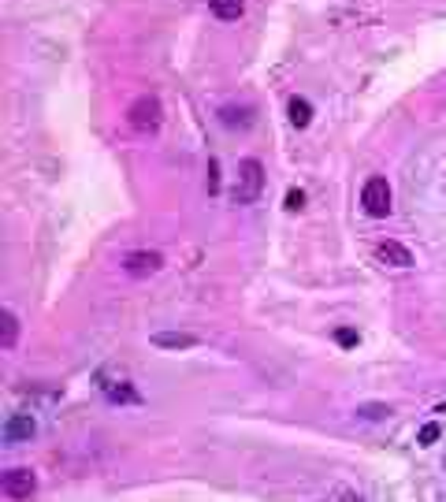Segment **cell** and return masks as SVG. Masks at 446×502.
<instances>
[{
	"instance_id": "cell-6",
	"label": "cell",
	"mask_w": 446,
	"mask_h": 502,
	"mask_svg": "<svg viewBox=\"0 0 446 502\" xmlns=\"http://www.w3.org/2000/svg\"><path fill=\"white\" fill-rule=\"evenodd\" d=\"M34 432H38V424H34L30 413H12L8 424H4V443H12V446L30 443V439H34Z\"/></svg>"
},
{
	"instance_id": "cell-16",
	"label": "cell",
	"mask_w": 446,
	"mask_h": 502,
	"mask_svg": "<svg viewBox=\"0 0 446 502\" xmlns=\"http://www.w3.org/2000/svg\"><path fill=\"white\" fill-rule=\"evenodd\" d=\"M335 343L339 346H357V331L353 327H339V331H335Z\"/></svg>"
},
{
	"instance_id": "cell-3",
	"label": "cell",
	"mask_w": 446,
	"mask_h": 502,
	"mask_svg": "<svg viewBox=\"0 0 446 502\" xmlns=\"http://www.w3.org/2000/svg\"><path fill=\"white\" fill-rule=\"evenodd\" d=\"M361 209H365L368 216H376V220L390 216V182H387L383 175L365 179V187H361Z\"/></svg>"
},
{
	"instance_id": "cell-2",
	"label": "cell",
	"mask_w": 446,
	"mask_h": 502,
	"mask_svg": "<svg viewBox=\"0 0 446 502\" xmlns=\"http://www.w3.org/2000/svg\"><path fill=\"white\" fill-rule=\"evenodd\" d=\"M160 119H164V108H160V101L153 93L138 97L134 104L127 108V123L138 130V134H157L160 130Z\"/></svg>"
},
{
	"instance_id": "cell-8",
	"label": "cell",
	"mask_w": 446,
	"mask_h": 502,
	"mask_svg": "<svg viewBox=\"0 0 446 502\" xmlns=\"http://www.w3.org/2000/svg\"><path fill=\"white\" fill-rule=\"evenodd\" d=\"M220 123L231 130H246L253 123V104H223L220 108Z\"/></svg>"
},
{
	"instance_id": "cell-4",
	"label": "cell",
	"mask_w": 446,
	"mask_h": 502,
	"mask_svg": "<svg viewBox=\"0 0 446 502\" xmlns=\"http://www.w3.org/2000/svg\"><path fill=\"white\" fill-rule=\"evenodd\" d=\"M0 491L12 502H26L38 491V476L30 473V469H8V473L0 476Z\"/></svg>"
},
{
	"instance_id": "cell-10",
	"label": "cell",
	"mask_w": 446,
	"mask_h": 502,
	"mask_svg": "<svg viewBox=\"0 0 446 502\" xmlns=\"http://www.w3.org/2000/svg\"><path fill=\"white\" fill-rule=\"evenodd\" d=\"M153 346H160V350H190V346H198V335H190V331H157Z\"/></svg>"
},
{
	"instance_id": "cell-14",
	"label": "cell",
	"mask_w": 446,
	"mask_h": 502,
	"mask_svg": "<svg viewBox=\"0 0 446 502\" xmlns=\"http://www.w3.org/2000/svg\"><path fill=\"white\" fill-rule=\"evenodd\" d=\"M439 435H443V424H439V421H428V424L417 432V443H420V446H431Z\"/></svg>"
},
{
	"instance_id": "cell-17",
	"label": "cell",
	"mask_w": 446,
	"mask_h": 502,
	"mask_svg": "<svg viewBox=\"0 0 446 502\" xmlns=\"http://www.w3.org/2000/svg\"><path fill=\"white\" fill-rule=\"evenodd\" d=\"M220 190V160H209V194Z\"/></svg>"
},
{
	"instance_id": "cell-15",
	"label": "cell",
	"mask_w": 446,
	"mask_h": 502,
	"mask_svg": "<svg viewBox=\"0 0 446 502\" xmlns=\"http://www.w3.org/2000/svg\"><path fill=\"white\" fill-rule=\"evenodd\" d=\"M357 417L361 421H379V417H390V406H357Z\"/></svg>"
},
{
	"instance_id": "cell-9",
	"label": "cell",
	"mask_w": 446,
	"mask_h": 502,
	"mask_svg": "<svg viewBox=\"0 0 446 502\" xmlns=\"http://www.w3.org/2000/svg\"><path fill=\"white\" fill-rule=\"evenodd\" d=\"M101 391H104L112 402H119V406H138V402H141V395L127 384V379H104Z\"/></svg>"
},
{
	"instance_id": "cell-19",
	"label": "cell",
	"mask_w": 446,
	"mask_h": 502,
	"mask_svg": "<svg viewBox=\"0 0 446 502\" xmlns=\"http://www.w3.org/2000/svg\"><path fill=\"white\" fill-rule=\"evenodd\" d=\"M339 502H365V499H361V495H357V491H346V495H342Z\"/></svg>"
},
{
	"instance_id": "cell-11",
	"label": "cell",
	"mask_w": 446,
	"mask_h": 502,
	"mask_svg": "<svg viewBox=\"0 0 446 502\" xmlns=\"http://www.w3.org/2000/svg\"><path fill=\"white\" fill-rule=\"evenodd\" d=\"M209 12L220 19V23H234L246 12V0H209Z\"/></svg>"
},
{
	"instance_id": "cell-7",
	"label": "cell",
	"mask_w": 446,
	"mask_h": 502,
	"mask_svg": "<svg viewBox=\"0 0 446 502\" xmlns=\"http://www.w3.org/2000/svg\"><path fill=\"white\" fill-rule=\"evenodd\" d=\"M376 257L383 260V265H390V268H413V265H417V260H413V253H409V246L395 242V238L379 242V246H376Z\"/></svg>"
},
{
	"instance_id": "cell-13",
	"label": "cell",
	"mask_w": 446,
	"mask_h": 502,
	"mask_svg": "<svg viewBox=\"0 0 446 502\" xmlns=\"http://www.w3.org/2000/svg\"><path fill=\"white\" fill-rule=\"evenodd\" d=\"M309 119H312V108L305 97H290V123L301 130V127H309Z\"/></svg>"
},
{
	"instance_id": "cell-5",
	"label": "cell",
	"mask_w": 446,
	"mask_h": 502,
	"mask_svg": "<svg viewBox=\"0 0 446 502\" xmlns=\"http://www.w3.org/2000/svg\"><path fill=\"white\" fill-rule=\"evenodd\" d=\"M160 265H164V257L153 253V249H134V253L123 257V272H127V276H134V279L153 276V272H160Z\"/></svg>"
},
{
	"instance_id": "cell-1",
	"label": "cell",
	"mask_w": 446,
	"mask_h": 502,
	"mask_svg": "<svg viewBox=\"0 0 446 502\" xmlns=\"http://www.w3.org/2000/svg\"><path fill=\"white\" fill-rule=\"evenodd\" d=\"M264 190V164L257 157H246L238 164V182H234V205H253Z\"/></svg>"
},
{
	"instance_id": "cell-12",
	"label": "cell",
	"mask_w": 446,
	"mask_h": 502,
	"mask_svg": "<svg viewBox=\"0 0 446 502\" xmlns=\"http://www.w3.org/2000/svg\"><path fill=\"white\" fill-rule=\"evenodd\" d=\"M15 343H19V320H15L12 309H4V313H0V346L12 350Z\"/></svg>"
},
{
	"instance_id": "cell-18",
	"label": "cell",
	"mask_w": 446,
	"mask_h": 502,
	"mask_svg": "<svg viewBox=\"0 0 446 502\" xmlns=\"http://www.w3.org/2000/svg\"><path fill=\"white\" fill-rule=\"evenodd\" d=\"M301 205H305V194H301V190H290V194H287V209H290V212H298Z\"/></svg>"
}]
</instances>
